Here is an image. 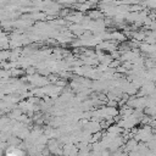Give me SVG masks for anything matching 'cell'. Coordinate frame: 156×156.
I'll return each instance as SVG.
<instances>
[{
	"mask_svg": "<svg viewBox=\"0 0 156 156\" xmlns=\"http://www.w3.org/2000/svg\"><path fill=\"white\" fill-rule=\"evenodd\" d=\"M6 156H23V151L18 147H10L6 150Z\"/></svg>",
	"mask_w": 156,
	"mask_h": 156,
	"instance_id": "cell-1",
	"label": "cell"
}]
</instances>
